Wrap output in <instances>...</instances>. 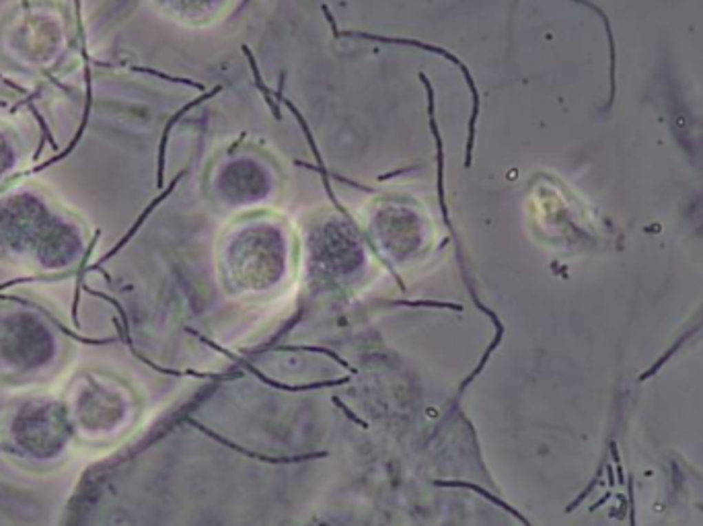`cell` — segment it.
Listing matches in <instances>:
<instances>
[{
    "label": "cell",
    "instance_id": "cell-1",
    "mask_svg": "<svg viewBox=\"0 0 703 526\" xmlns=\"http://www.w3.org/2000/svg\"><path fill=\"white\" fill-rule=\"evenodd\" d=\"M87 249L83 222L39 185L0 191V260L33 273L76 267Z\"/></svg>",
    "mask_w": 703,
    "mask_h": 526
},
{
    "label": "cell",
    "instance_id": "cell-2",
    "mask_svg": "<svg viewBox=\"0 0 703 526\" xmlns=\"http://www.w3.org/2000/svg\"><path fill=\"white\" fill-rule=\"evenodd\" d=\"M0 335L17 341V348H0V370L6 377H33L56 358L58 344L48 325L33 315L21 313L6 321Z\"/></svg>",
    "mask_w": 703,
    "mask_h": 526
},
{
    "label": "cell",
    "instance_id": "cell-3",
    "mask_svg": "<svg viewBox=\"0 0 703 526\" xmlns=\"http://www.w3.org/2000/svg\"><path fill=\"white\" fill-rule=\"evenodd\" d=\"M70 430L64 407H56L48 401H35L25 407L12 421L10 442L31 461L50 459L66 444Z\"/></svg>",
    "mask_w": 703,
    "mask_h": 526
},
{
    "label": "cell",
    "instance_id": "cell-4",
    "mask_svg": "<svg viewBox=\"0 0 703 526\" xmlns=\"http://www.w3.org/2000/svg\"><path fill=\"white\" fill-rule=\"evenodd\" d=\"M321 10L325 12V17H327V21H329V25H331V31H333V35L335 37H360V39H370V41H381V43H393V45H412V48H420V50H426V52H430V54H438V56H442L444 60H448V62H452L459 70H461V74H463V78L467 81V87H469V91H471V99H473V109H471V118H469V126H467V144H465V158H463V165H465V169H469L471 167V162H473V144H475V124H477V118H479V93H477V87H475V78L471 76V72H469V68L454 56V54H450V52H446L444 48H440V45H434V43H423V41H416V39H408V37H389V35H377V33H366V31H342V29H337V25L333 23V17H331V12H329V8L323 4L321 6Z\"/></svg>",
    "mask_w": 703,
    "mask_h": 526
},
{
    "label": "cell",
    "instance_id": "cell-5",
    "mask_svg": "<svg viewBox=\"0 0 703 526\" xmlns=\"http://www.w3.org/2000/svg\"><path fill=\"white\" fill-rule=\"evenodd\" d=\"M25 148L19 132L12 124L0 120V191L12 185L14 175L23 165Z\"/></svg>",
    "mask_w": 703,
    "mask_h": 526
},
{
    "label": "cell",
    "instance_id": "cell-6",
    "mask_svg": "<svg viewBox=\"0 0 703 526\" xmlns=\"http://www.w3.org/2000/svg\"><path fill=\"white\" fill-rule=\"evenodd\" d=\"M243 52H245V56H247V60H249V66H251V72H253V78H255V87L264 93V99H266V103L272 107V112H274V118L276 120H280V109H278V105H276V101H274V93L266 87V83H264V78H262V72H260V66H258V62H255V58L251 56V50L247 48V45H243Z\"/></svg>",
    "mask_w": 703,
    "mask_h": 526
},
{
    "label": "cell",
    "instance_id": "cell-7",
    "mask_svg": "<svg viewBox=\"0 0 703 526\" xmlns=\"http://www.w3.org/2000/svg\"><path fill=\"white\" fill-rule=\"evenodd\" d=\"M617 475H619V477H617V483H621V485H623V483H625V475H623L621 463H617Z\"/></svg>",
    "mask_w": 703,
    "mask_h": 526
},
{
    "label": "cell",
    "instance_id": "cell-8",
    "mask_svg": "<svg viewBox=\"0 0 703 526\" xmlns=\"http://www.w3.org/2000/svg\"><path fill=\"white\" fill-rule=\"evenodd\" d=\"M609 498H611V494H607V496H605V498H600V500H598V502H596V504H594V506H590V512H594V510H596V508H598V506H602V504H605V502H607V500H609Z\"/></svg>",
    "mask_w": 703,
    "mask_h": 526
},
{
    "label": "cell",
    "instance_id": "cell-9",
    "mask_svg": "<svg viewBox=\"0 0 703 526\" xmlns=\"http://www.w3.org/2000/svg\"><path fill=\"white\" fill-rule=\"evenodd\" d=\"M607 473H609V483L613 485V483H615V479H613V469H611V467H607Z\"/></svg>",
    "mask_w": 703,
    "mask_h": 526
}]
</instances>
